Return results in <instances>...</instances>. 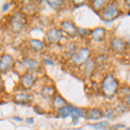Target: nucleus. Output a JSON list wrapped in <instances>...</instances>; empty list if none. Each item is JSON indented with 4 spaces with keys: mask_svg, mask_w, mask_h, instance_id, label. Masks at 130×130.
<instances>
[{
    "mask_svg": "<svg viewBox=\"0 0 130 130\" xmlns=\"http://www.w3.org/2000/svg\"><path fill=\"white\" fill-rule=\"evenodd\" d=\"M58 114H59V116L62 117V118H66L68 116H71L73 118L74 122H75V121H78L81 117L83 116L84 112L83 111V109L76 108V107L65 106L63 108H60L59 111H58Z\"/></svg>",
    "mask_w": 130,
    "mask_h": 130,
    "instance_id": "nucleus-1",
    "label": "nucleus"
},
{
    "mask_svg": "<svg viewBox=\"0 0 130 130\" xmlns=\"http://www.w3.org/2000/svg\"><path fill=\"white\" fill-rule=\"evenodd\" d=\"M118 82L113 75H108L102 83V91L107 96H113L118 89Z\"/></svg>",
    "mask_w": 130,
    "mask_h": 130,
    "instance_id": "nucleus-2",
    "label": "nucleus"
},
{
    "mask_svg": "<svg viewBox=\"0 0 130 130\" xmlns=\"http://www.w3.org/2000/svg\"><path fill=\"white\" fill-rule=\"evenodd\" d=\"M25 23H26V18L24 16V14L18 12L16 13L11 19V28L15 32H19V31L24 28Z\"/></svg>",
    "mask_w": 130,
    "mask_h": 130,
    "instance_id": "nucleus-3",
    "label": "nucleus"
},
{
    "mask_svg": "<svg viewBox=\"0 0 130 130\" xmlns=\"http://www.w3.org/2000/svg\"><path fill=\"white\" fill-rule=\"evenodd\" d=\"M90 56V51L89 49L87 48H83V49H81L77 52L76 54H75L72 57V62H74L75 64H82L84 63V62H87V60L89 58Z\"/></svg>",
    "mask_w": 130,
    "mask_h": 130,
    "instance_id": "nucleus-4",
    "label": "nucleus"
},
{
    "mask_svg": "<svg viewBox=\"0 0 130 130\" xmlns=\"http://www.w3.org/2000/svg\"><path fill=\"white\" fill-rule=\"evenodd\" d=\"M118 13L119 10L117 8V6L114 5V4H110V5H108L102 10V15L105 20H112L118 16Z\"/></svg>",
    "mask_w": 130,
    "mask_h": 130,
    "instance_id": "nucleus-5",
    "label": "nucleus"
},
{
    "mask_svg": "<svg viewBox=\"0 0 130 130\" xmlns=\"http://www.w3.org/2000/svg\"><path fill=\"white\" fill-rule=\"evenodd\" d=\"M62 37V31L58 29H52V30H49L46 34V38H47L48 42L52 43H58Z\"/></svg>",
    "mask_w": 130,
    "mask_h": 130,
    "instance_id": "nucleus-6",
    "label": "nucleus"
},
{
    "mask_svg": "<svg viewBox=\"0 0 130 130\" xmlns=\"http://www.w3.org/2000/svg\"><path fill=\"white\" fill-rule=\"evenodd\" d=\"M13 63V59L10 55H4L0 61V70L4 72L7 71Z\"/></svg>",
    "mask_w": 130,
    "mask_h": 130,
    "instance_id": "nucleus-7",
    "label": "nucleus"
},
{
    "mask_svg": "<svg viewBox=\"0 0 130 130\" xmlns=\"http://www.w3.org/2000/svg\"><path fill=\"white\" fill-rule=\"evenodd\" d=\"M102 116V112L99 108H91L86 112V117L88 120H99Z\"/></svg>",
    "mask_w": 130,
    "mask_h": 130,
    "instance_id": "nucleus-8",
    "label": "nucleus"
},
{
    "mask_svg": "<svg viewBox=\"0 0 130 130\" xmlns=\"http://www.w3.org/2000/svg\"><path fill=\"white\" fill-rule=\"evenodd\" d=\"M62 28L70 35L74 36L77 33V29L75 28V24L71 22H68V21H67V22H62Z\"/></svg>",
    "mask_w": 130,
    "mask_h": 130,
    "instance_id": "nucleus-9",
    "label": "nucleus"
},
{
    "mask_svg": "<svg viewBox=\"0 0 130 130\" xmlns=\"http://www.w3.org/2000/svg\"><path fill=\"white\" fill-rule=\"evenodd\" d=\"M34 82H35V77L31 74H30V73H27V74H25L24 76L22 77L23 86H24V88H26V89H29V88L32 87L33 84H34Z\"/></svg>",
    "mask_w": 130,
    "mask_h": 130,
    "instance_id": "nucleus-10",
    "label": "nucleus"
},
{
    "mask_svg": "<svg viewBox=\"0 0 130 130\" xmlns=\"http://www.w3.org/2000/svg\"><path fill=\"white\" fill-rule=\"evenodd\" d=\"M105 33H106V31L104 29L97 28L92 31L91 36H92V37H93L94 40L99 42V41L103 40V38L105 37Z\"/></svg>",
    "mask_w": 130,
    "mask_h": 130,
    "instance_id": "nucleus-11",
    "label": "nucleus"
},
{
    "mask_svg": "<svg viewBox=\"0 0 130 130\" xmlns=\"http://www.w3.org/2000/svg\"><path fill=\"white\" fill-rule=\"evenodd\" d=\"M112 47L115 51L122 52L125 50V43L121 39L119 38H114L112 40Z\"/></svg>",
    "mask_w": 130,
    "mask_h": 130,
    "instance_id": "nucleus-12",
    "label": "nucleus"
},
{
    "mask_svg": "<svg viewBox=\"0 0 130 130\" xmlns=\"http://www.w3.org/2000/svg\"><path fill=\"white\" fill-rule=\"evenodd\" d=\"M23 64L30 70H36L39 67L38 62H37L36 60L31 59V58H26V59H24L23 61Z\"/></svg>",
    "mask_w": 130,
    "mask_h": 130,
    "instance_id": "nucleus-13",
    "label": "nucleus"
},
{
    "mask_svg": "<svg viewBox=\"0 0 130 130\" xmlns=\"http://www.w3.org/2000/svg\"><path fill=\"white\" fill-rule=\"evenodd\" d=\"M30 95H28V94H18L15 96V102L19 104H24L27 103V102L30 101Z\"/></svg>",
    "mask_w": 130,
    "mask_h": 130,
    "instance_id": "nucleus-14",
    "label": "nucleus"
},
{
    "mask_svg": "<svg viewBox=\"0 0 130 130\" xmlns=\"http://www.w3.org/2000/svg\"><path fill=\"white\" fill-rule=\"evenodd\" d=\"M53 104H54V106H55L56 108H59V109H60V108H63V107L67 106V102L62 97V96L57 95V96H56V97L54 98Z\"/></svg>",
    "mask_w": 130,
    "mask_h": 130,
    "instance_id": "nucleus-15",
    "label": "nucleus"
},
{
    "mask_svg": "<svg viewBox=\"0 0 130 130\" xmlns=\"http://www.w3.org/2000/svg\"><path fill=\"white\" fill-rule=\"evenodd\" d=\"M30 45L33 49L35 50H37V51H40L43 49V43L41 41L37 40V39H32L30 41Z\"/></svg>",
    "mask_w": 130,
    "mask_h": 130,
    "instance_id": "nucleus-16",
    "label": "nucleus"
},
{
    "mask_svg": "<svg viewBox=\"0 0 130 130\" xmlns=\"http://www.w3.org/2000/svg\"><path fill=\"white\" fill-rule=\"evenodd\" d=\"M48 4H49V5L50 7L53 8V9H58V8L62 7V5H63V2H62V0H58V1L54 0V1H48Z\"/></svg>",
    "mask_w": 130,
    "mask_h": 130,
    "instance_id": "nucleus-17",
    "label": "nucleus"
},
{
    "mask_svg": "<svg viewBox=\"0 0 130 130\" xmlns=\"http://www.w3.org/2000/svg\"><path fill=\"white\" fill-rule=\"evenodd\" d=\"M106 4L105 1H103V0H95V1L93 2V6L95 7V9H100V8H102V6Z\"/></svg>",
    "mask_w": 130,
    "mask_h": 130,
    "instance_id": "nucleus-18",
    "label": "nucleus"
},
{
    "mask_svg": "<svg viewBox=\"0 0 130 130\" xmlns=\"http://www.w3.org/2000/svg\"><path fill=\"white\" fill-rule=\"evenodd\" d=\"M52 94H53V91H51V89H50V87L44 88V89H43V95L44 96H46V97H50V96H51Z\"/></svg>",
    "mask_w": 130,
    "mask_h": 130,
    "instance_id": "nucleus-19",
    "label": "nucleus"
},
{
    "mask_svg": "<svg viewBox=\"0 0 130 130\" xmlns=\"http://www.w3.org/2000/svg\"><path fill=\"white\" fill-rule=\"evenodd\" d=\"M108 125V123L107 121H102V122H100L98 124H95V125H92L93 127H95V128H104L106 127Z\"/></svg>",
    "mask_w": 130,
    "mask_h": 130,
    "instance_id": "nucleus-20",
    "label": "nucleus"
},
{
    "mask_svg": "<svg viewBox=\"0 0 130 130\" xmlns=\"http://www.w3.org/2000/svg\"><path fill=\"white\" fill-rule=\"evenodd\" d=\"M31 120H28V123H33V120H32V118H30Z\"/></svg>",
    "mask_w": 130,
    "mask_h": 130,
    "instance_id": "nucleus-21",
    "label": "nucleus"
},
{
    "mask_svg": "<svg viewBox=\"0 0 130 130\" xmlns=\"http://www.w3.org/2000/svg\"><path fill=\"white\" fill-rule=\"evenodd\" d=\"M2 88V81H1V76H0V90H1Z\"/></svg>",
    "mask_w": 130,
    "mask_h": 130,
    "instance_id": "nucleus-22",
    "label": "nucleus"
}]
</instances>
